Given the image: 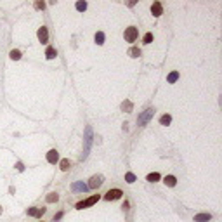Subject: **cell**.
Instances as JSON below:
<instances>
[{"label": "cell", "instance_id": "5b68a950", "mask_svg": "<svg viewBox=\"0 0 222 222\" xmlns=\"http://www.w3.org/2000/svg\"><path fill=\"white\" fill-rule=\"evenodd\" d=\"M102 182H104V177H102V175H94L90 179V182H89V186H87V188H89V189H97Z\"/></svg>", "mask_w": 222, "mask_h": 222}, {"label": "cell", "instance_id": "3957f363", "mask_svg": "<svg viewBox=\"0 0 222 222\" xmlns=\"http://www.w3.org/2000/svg\"><path fill=\"white\" fill-rule=\"evenodd\" d=\"M153 115H154V109H153V108H147L146 111H144V113H142V115H141V116H139V120H137V123H139L141 127H142V125H146L147 121H149L151 118H153Z\"/></svg>", "mask_w": 222, "mask_h": 222}, {"label": "cell", "instance_id": "d6986e66", "mask_svg": "<svg viewBox=\"0 0 222 222\" xmlns=\"http://www.w3.org/2000/svg\"><path fill=\"white\" fill-rule=\"evenodd\" d=\"M167 80H168V83H175L177 80H179V73H177V71H172V73L168 75V78H167Z\"/></svg>", "mask_w": 222, "mask_h": 222}, {"label": "cell", "instance_id": "44dd1931", "mask_svg": "<svg viewBox=\"0 0 222 222\" xmlns=\"http://www.w3.org/2000/svg\"><path fill=\"white\" fill-rule=\"evenodd\" d=\"M128 56H130V57H139L141 56V50L137 49V47H132V49L128 50Z\"/></svg>", "mask_w": 222, "mask_h": 222}, {"label": "cell", "instance_id": "ba28073f", "mask_svg": "<svg viewBox=\"0 0 222 222\" xmlns=\"http://www.w3.org/2000/svg\"><path fill=\"white\" fill-rule=\"evenodd\" d=\"M151 14H153L154 18L162 16L163 14V5L160 4V2H153V5H151Z\"/></svg>", "mask_w": 222, "mask_h": 222}, {"label": "cell", "instance_id": "9c48e42d", "mask_svg": "<svg viewBox=\"0 0 222 222\" xmlns=\"http://www.w3.org/2000/svg\"><path fill=\"white\" fill-rule=\"evenodd\" d=\"M30 217H42V215L45 214V208H37V207H31V208H28V212H26Z\"/></svg>", "mask_w": 222, "mask_h": 222}, {"label": "cell", "instance_id": "4fadbf2b", "mask_svg": "<svg viewBox=\"0 0 222 222\" xmlns=\"http://www.w3.org/2000/svg\"><path fill=\"white\" fill-rule=\"evenodd\" d=\"M163 182H165L167 186H170V188H173V186L177 184V179H175L173 175H167L165 179H163Z\"/></svg>", "mask_w": 222, "mask_h": 222}, {"label": "cell", "instance_id": "4316f807", "mask_svg": "<svg viewBox=\"0 0 222 222\" xmlns=\"http://www.w3.org/2000/svg\"><path fill=\"white\" fill-rule=\"evenodd\" d=\"M44 7H45V2H40V0L35 2V9H37V11H40V9H44Z\"/></svg>", "mask_w": 222, "mask_h": 222}, {"label": "cell", "instance_id": "484cf974", "mask_svg": "<svg viewBox=\"0 0 222 222\" xmlns=\"http://www.w3.org/2000/svg\"><path fill=\"white\" fill-rule=\"evenodd\" d=\"M76 9H78V11H85V9H87V2H76Z\"/></svg>", "mask_w": 222, "mask_h": 222}, {"label": "cell", "instance_id": "7402d4cb", "mask_svg": "<svg viewBox=\"0 0 222 222\" xmlns=\"http://www.w3.org/2000/svg\"><path fill=\"white\" fill-rule=\"evenodd\" d=\"M121 109L127 111V113H128V111H132V102L130 101H123V102H121Z\"/></svg>", "mask_w": 222, "mask_h": 222}, {"label": "cell", "instance_id": "8992f818", "mask_svg": "<svg viewBox=\"0 0 222 222\" xmlns=\"http://www.w3.org/2000/svg\"><path fill=\"white\" fill-rule=\"evenodd\" d=\"M121 194H123V193H121L120 189H109V191L104 194V199H108V201H111V199H118V198H121Z\"/></svg>", "mask_w": 222, "mask_h": 222}, {"label": "cell", "instance_id": "2e32d148", "mask_svg": "<svg viewBox=\"0 0 222 222\" xmlns=\"http://www.w3.org/2000/svg\"><path fill=\"white\" fill-rule=\"evenodd\" d=\"M45 199H47V203H56L57 199H59V194L57 193H49Z\"/></svg>", "mask_w": 222, "mask_h": 222}, {"label": "cell", "instance_id": "277c9868", "mask_svg": "<svg viewBox=\"0 0 222 222\" xmlns=\"http://www.w3.org/2000/svg\"><path fill=\"white\" fill-rule=\"evenodd\" d=\"M90 144H92V128L87 127L85 128V149H83V158L87 156V153L90 149Z\"/></svg>", "mask_w": 222, "mask_h": 222}, {"label": "cell", "instance_id": "f1b7e54d", "mask_svg": "<svg viewBox=\"0 0 222 222\" xmlns=\"http://www.w3.org/2000/svg\"><path fill=\"white\" fill-rule=\"evenodd\" d=\"M61 217H63V212H59V214H57V215H54V220H59Z\"/></svg>", "mask_w": 222, "mask_h": 222}, {"label": "cell", "instance_id": "7c38bea8", "mask_svg": "<svg viewBox=\"0 0 222 222\" xmlns=\"http://www.w3.org/2000/svg\"><path fill=\"white\" fill-rule=\"evenodd\" d=\"M210 219H212L210 214H198V215H194V222H208Z\"/></svg>", "mask_w": 222, "mask_h": 222}, {"label": "cell", "instance_id": "6da1fadb", "mask_svg": "<svg viewBox=\"0 0 222 222\" xmlns=\"http://www.w3.org/2000/svg\"><path fill=\"white\" fill-rule=\"evenodd\" d=\"M99 201V194H94V196H90V198H87V199H83V201H80V203H76V208L78 210H83V208H87V207H92L94 203H97Z\"/></svg>", "mask_w": 222, "mask_h": 222}, {"label": "cell", "instance_id": "d4e9b609", "mask_svg": "<svg viewBox=\"0 0 222 222\" xmlns=\"http://www.w3.org/2000/svg\"><path fill=\"white\" fill-rule=\"evenodd\" d=\"M142 42L144 44H151V42H153V33H146L144 38H142Z\"/></svg>", "mask_w": 222, "mask_h": 222}, {"label": "cell", "instance_id": "e0dca14e", "mask_svg": "<svg viewBox=\"0 0 222 222\" xmlns=\"http://www.w3.org/2000/svg\"><path fill=\"white\" fill-rule=\"evenodd\" d=\"M160 179V173L158 172H153V173H149V175L146 177V181H149V182H156Z\"/></svg>", "mask_w": 222, "mask_h": 222}, {"label": "cell", "instance_id": "f546056e", "mask_svg": "<svg viewBox=\"0 0 222 222\" xmlns=\"http://www.w3.org/2000/svg\"><path fill=\"white\" fill-rule=\"evenodd\" d=\"M0 214H2V207H0Z\"/></svg>", "mask_w": 222, "mask_h": 222}, {"label": "cell", "instance_id": "83f0119b", "mask_svg": "<svg viewBox=\"0 0 222 222\" xmlns=\"http://www.w3.org/2000/svg\"><path fill=\"white\" fill-rule=\"evenodd\" d=\"M16 168H18L19 172H23V170H24V167H23V163H16Z\"/></svg>", "mask_w": 222, "mask_h": 222}, {"label": "cell", "instance_id": "ffe728a7", "mask_svg": "<svg viewBox=\"0 0 222 222\" xmlns=\"http://www.w3.org/2000/svg\"><path fill=\"white\" fill-rule=\"evenodd\" d=\"M170 121H172V116H170V115H163V116L160 118V123L162 125H170Z\"/></svg>", "mask_w": 222, "mask_h": 222}, {"label": "cell", "instance_id": "5bb4252c", "mask_svg": "<svg viewBox=\"0 0 222 222\" xmlns=\"http://www.w3.org/2000/svg\"><path fill=\"white\" fill-rule=\"evenodd\" d=\"M56 56H57V50L54 49V47H47V50H45V57H47V59H54Z\"/></svg>", "mask_w": 222, "mask_h": 222}, {"label": "cell", "instance_id": "7a4b0ae2", "mask_svg": "<svg viewBox=\"0 0 222 222\" xmlns=\"http://www.w3.org/2000/svg\"><path fill=\"white\" fill-rule=\"evenodd\" d=\"M123 37H125V40H127V42H136L137 37H139V31H137L136 26H128L127 30H125Z\"/></svg>", "mask_w": 222, "mask_h": 222}, {"label": "cell", "instance_id": "ac0fdd59", "mask_svg": "<svg viewBox=\"0 0 222 222\" xmlns=\"http://www.w3.org/2000/svg\"><path fill=\"white\" fill-rule=\"evenodd\" d=\"M96 42H97V45H102V44H104V33H102V31H97V33H96Z\"/></svg>", "mask_w": 222, "mask_h": 222}, {"label": "cell", "instance_id": "8fae6325", "mask_svg": "<svg viewBox=\"0 0 222 222\" xmlns=\"http://www.w3.org/2000/svg\"><path fill=\"white\" fill-rule=\"evenodd\" d=\"M71 189L75 193H85L89 188H87V184H83V182H75V184L71 186Z\"/></svg>", "mask_w": 222, "mask_h": 222}, {"label": "cell", "instance_id": "603a6c76", "mask_svg": "<svg viewBox=\"0 0 222 222\" xmlns=\"http://www.w3.org/2000/svg\"><path fill=\"white\" fill-rule=\"evenodd\" d=\"M9 56H11V59H12V61L21 59V52H19V50H11V54H9Z\"/></svg>", "mask_w": 222, "mask_h": 222}, {"label": "cell", "instance_id": "cb8c5ba5", "mask_svg": "<svg viewBox=\"0 0 222 222\" xmlns=\"http://www.w3.org/2000/svg\"><path fill=\"white\" fill-rule=\"evenodd\" d=\"M125 181L128 182V184H132V182H136V175L132 172H128V173H125Z\"/></svg>", "mask_w": 222, "mask_h": 222}, {"label": "cell", "instance_id": "52a82bcc", "mask_svg": "<svg viewBox=\"0 0 222 222\" xmlns=\"http://www.w3.org/2000/svg\"><path fill=\"white\" fill-rule=\"evenodd\" d=\"M37 37H38V40H40L42 44H47V40H49V31H47V28H45V26L38 28Z\"/></svg>", "mask_w": 222, "mask_h": 222}, {"label": "cell", "instance_id": "9a60e30c", "mask_svg": "<svg viewBox=\"0 0 222 222\" xmlns=\"http://www.w3.org/2000/svg\"><path fill=\"white\" fill-rule=\"evenodd\" d=\"M59 167H61V170H63V172H68L70 170V167H71V163H70V160H61L59 162Z\"/></svg>", "mask_w": 222, "mask_h": 222}, {"label": "cell", "instance_id": "30bf717a", "mask_svg": "<svg viewBox=\"0 0 222 222\" xmlns=\"http://www.w3.org/2000/svg\"><path fill=\"white\" fill-rule=\"evenodd\" d=\"M47 162L49 163H57L59 162V153H57L56 149H50L49 153H47Z\"/></svg>", "mask_w": 222, "mask_h": 222}]
</instances>
